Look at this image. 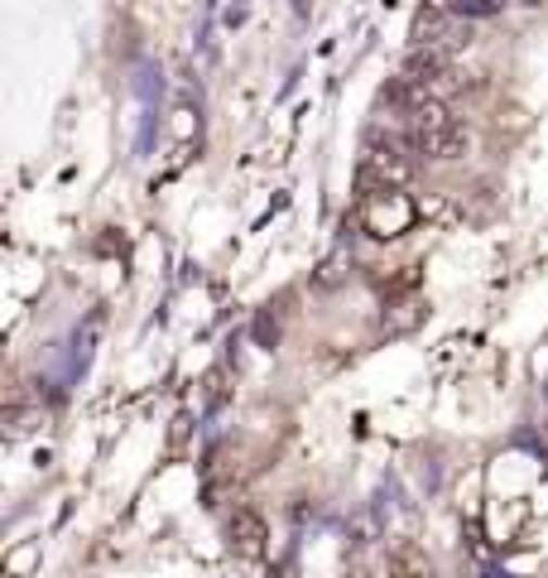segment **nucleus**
Segmentation results:
<instances>
[{"mask_svg": "<svg viewBox=\"0 0 548 578\" xmlns=\"http://www.w3.org/2000/svg\"><path fill=\"white\" fill-rule=\"evenodd\" d=\"M390 574L395 578H438L433 574V560L413 540H399L395 550H390Z\"/></svg>", "mask_w": 548, "mask_h": 578, "instance_id": "obj_7", "label": "nucleus"}, {"mask_svg": "<svg viewBox=\"0 0 548 578\" xmlns=\"http://www.w3.org/2000/svg\"><path fill=\"white\" fill-rule=\"evenodd\" d=\"M356 222H361V231H371L375 241H395L413 231V222H419V203L405 193V188H371V193H361V203H356Z\"/></svg>", "mask_w": 548, "mask_h": 578, "instance_id": "obj_2", "label": "nucleus"}, {"mask_svg": "<svg viewBox=\"0 0 548 578\" xmlns=\"http://www.w3.org/2000/svg\"><path fill=\"white\" fill-rule=\"evenodd\" d=\"M227 536H231V550H237L241 560H265V550H270V526H265V516H255L251 506L231 511Z\"/></svg>", "mask_w": 548, "mask_h": 578, "instance_id": "obj_6", "label": "nucleus"}, {"mask_svg": "<svg viewBox=\"0 0 548 578\" xmlns=\"http://www.w3.org/2000/svg\"><path fill=\"white\" fill-rule=\"evenodd\" d=\"M409 77V83H419L429 97H453V92H462V77H457L453 68V59L438 49H409V59H405V68H399Z\"/></svg>", "mask_w": 548, "mask_h": 578, "instance_id": "obj_5", "label": "nucleus"}, {"mask_svg": "<svg viewBox=\"0 0 548 578\" xmlns=\"http://www.w3.org/2000/svg\"><path fill=\"white\" fill-rule=\"evenodd\" d=\"M413 150L405 140H371L361 150V164H356V188L371 193V188H409L413 184Z\"/></svg>", "mask_w": 548, "mask_h": 578, "instance_id": "obj_3", "label": "nucleus"}, {"mask_svg": "<svg viewBox=\"0 0 548 578\" xmlns=\"http://www.w3.org/2000/svg\"><path fill=\"white\" fill-rule=\"evenodd\" d=\"M405 144L413 150V160L453 164V160H462V154H467L472 136H467V126L447 111L443 97H429V102L405 121Z\"/></svg>", "mask_w": 548, "mask_h": 578, "instance_id": "obj_1", "label": "nucleus"}, {"mask_svg": "<svg viewBox=\"0 0 548 578\" xmlns=\"http://www.w3.org/2000/svg\"><path fill=\"white\" fill-rule=\"evenodd\" d=\"M318 280H322V285H337V280H342V255H332V261L322 265V275H318Z\"/></svg>", "mask_w": 548, "mask_h": 578, "instance_id": "obj_8", "label": "nucleus"}, {"mask_svg": "<svg viewBox=\"0 0 548 578\" xmlns=\"http://www.w3.org/2000/svg\"><path fill=\"white\" fill-rule=\"evenodd\" d=\"M520 5H548V0H520Z\"/></svg>", "mask_w": 548, "mask_h": 578, "instance_id": "obj_9", "label": "nucleus"}, {"mask_svg": "<svg viewBox=\"0 0 548 578\" xmlns=\"http://www.w3.org/2000/svg\"><path fill=\"white\" fill-rule=\"evenodd\" d=\"M409 39H413V49H438V53L453 59V53L472 49V20L453 15V10L438 0V5H423L419 15H413Z\"/></svg>", "mask_w": 548, "mask_h": 578, "instance_id": "obj_4", "label": "nucleus"}]
</instances>
